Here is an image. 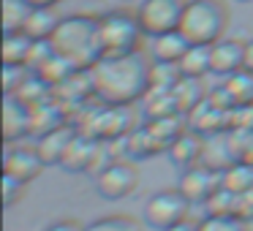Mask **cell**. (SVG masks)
I'll return each mask as SVG.
<instances>
[{
  "instance_id": "6da1fadb",
  "label": "cell",
  "mask_w": 253,
  "mask_h": 231,
  "mask_svg": "<svg viewBox=\"0 0 253 231\" xmlns=\"http://www.w3.org/2000/svg\"><path fill=\"white\" fill-rule=\"evenodd\" d=\"M93 90L104 104L109 106H131L144 98L150 90L153 77V63L147 60L142 49L131 55H115L101 57L93 68Z\"/></svg>"
},
{
  "instance_id": "7a4b0ae2",
  "label": "cell",
  "mask_w": 253,
  "mask_h": 231,
  "mask_svg": "<svg viewBox=\"0 0 253 231\" xmlns=\"http://www.w3.org/2000/svg\"><path fill=\"white\" fill-rule=\"evenodd\" d=\"M49 44L74 68H93L104 57L101 33H98V17H87V14L63 17V22L52 33Z\"/></svg>"
},
{
  "instance_id": "3957f363",
  "label": "cell",
  "mask_w": 253,
  "mask_h": 231,
  "mask_svg": "<svg viewBox=\"0 0 253 231\" xmlns=\"http://www.w3.org/2000/svg\"><path fill=\"white\" fill-rule=\"evenodd\" d=\"M229 28V8L223 0H188L180 33L191 44H215Z\"/></svg>"
},
{
  "instance_id": "277c9868",
  "label": "cell",
  "mask_w": 253,
  "mask_h": 231,
  "mask_svg": "<svg viewBox=\"0 0 253 231\" xmlns=\"http://www.w3.org/2000/svg\"><path fill=\"white\" fill-rule=\"evenodd\" d=\"M98 33H101V46H104V57L115 55H131L142 44V22L136 14L115 8L98 17Z\"/></svg>"
},
{
  "instance_id": "5b68a950",
  "label": "cell",
  "mask_w": 253,
  "mask_h": 231,
  "mask_svg": "<svg viewBox=\"0 0 253 231\" xmlns=\"http://www.w3.org/2000/svg\"><path fill=\"white\" fill-rule=\"evenodd\" d=\"M188 0H142L136 8V17L142 22L144 36L155 38L169 30H180L182 14H185Z\"/></svg>"
},
{
  "instance_id": "8992f818",
  "label": "cell",
  "mask_w": 253,
  "mask_h": 231,
  "mask_svg": "<svg viewBox=\"0 0 253 231\" xmlns=\"http://www.w3.org/2000/svg\"><path fill=\"white\" fill-rule=\"evenodd\" d=\"M188 209H191V201L180 193V188H166V191H158L147 198V204H144V220L153 229L166 231L169 226L185 220Z\"/></svg>"
},
{
  "instance_id": "52a82bcc",
  "label": "cell",
  "mask_w": 253,
  "mask_h": 231,
  "mask_svg": "<svg viewBox=\"0 0 253 231\" xmlns=\"http://www.w3.org/2000/svg\"><path fill=\"white\" fill-rule=\"evenodd\" d=\"M139 185V171L128 160H115L106 169L95 174V191L106 201H120V198L131 196Z\"/></svg>"
},
{
  "instance_id": "ba28073f",
  "label": "cell",
  "mask_w": 253,
  "mask_h": 231,
  "mask_svg": "<svg viewBox=\"0 0 253 231\" xmlns=\"http://www.w3.org/2000/svg\"><path fill=\"white\" fill-rule=\"evenodd\" d=\"M220 185H223V182H220V171L210 169V166H204V163L188 166V169L182 171L180 182H177L180 193L191 204H204Z\"/></svg>"
},
{
  "instance_id": "9c48e42d",
  "label": "cell",
  "mask_w": 253,
  "mask_h": 231,
  "mask_svg": "<svg viewBox=\"0 0 253 231\" xmlns=\"http://www.w3.org/2000/svg\"><path fill=\"white\" fill-rule=\"evenodd\" d=\"M229 117H231L229 106H223L212 95H207L196 109L188 112V128L202 133V136H212V133L229 131Z\"/></svg>"
},
{
  "instance_id": "30bf717a",
  "label": "cell",
  "mask_w": 253,
  "mask_h": 231,
  "mask_svg": "<svg viewBox=\"0 0 253 231\" xmlns=\"http://www.w3.org/2000/svg\"><path fill=\"white\" fill-rule=\"evenodd\" d=\"M44 169V160H41L39 150L36 147H11L6 144V155H3V174L14 177L19 182H33L36 177Z\"/></svg>"
},
{
  "instance_id": "8fae6325",
  "label": "cell",
  "mask_w": 253,
  "mask_h": 231,
  "mask_svg": "<svg viewBox=\"0 0 253 231\" xmlns=\"http://www.w3.org/2000/svg\"><path fill=\"white\" fill-rule=\"evenodd\" d=\"M33 125V112L17 95H3V139L6 144H14L17 139L28 136Z\"/></svg>"
},
{
  "instance_id": "7c38bea8",
  "label": "cell",
  "mask_w": 253,
  "mask_h": 231,
  "mask_svg": "<svg viewBox=\"0 0 253 231\" xmlns=\"http://www.w3.org/2000/svg\"><path fill=\"white\" fill-rule=\"evenodd\" d=\"M242 57H245V41L237 38H220L210 44V74L215 77H231V74L242 71Z\"/></svg>"
},
{
  "instance_id": "4fadbf2b",
  "label": "cell",
  "mask_w": 253,
  "mask_h": 231,
  "mask_svg": "<svg viewBox=\"0 0 253 231\" xmlns=\"http://www.w3.org/2000/svg\"><path fill=\"white\" fill-rule=\"evenodd\" d=\"M98 147L101 142L93 136H84V133L77 131V136L71 139L66 155H63L60 166L71 174H82V171H93L95 169V160H98Z\"/></svg>"
},
{
  "instance_id": "5bb4252c",
  "label": "cell",
  "mask_w": 253,
  "mask_h": 231,
  "mask_svg": "<svg viewBox=\"0 0 253 231\" xmlns=\"http://www.w3.org/2000/svg\"><path fill=\"white\" fill-rule=\"evenodd\" d=\"M74 136H77V128L74 125H60V128H55V131L39 136L36 150H39L44 166H60V160H63V155H66V150H68V144H71Z\"/></svg>"
},
{
  "instance_id": "9a60e30c",
  "label": "cell",
  "mask_w": 253,
  "mask_h": 231,
  "mask_svg": "<svg viewBox=\"0 0 253 231\" xmlns=\"http://www.w3.org/2000/svg\"><path fill=\"white\" fill-rule=\"evenodd\" d=\"M144 131H147V136L155 142V147L158 150H169L171 144H174V139L180 136V133H185V120H182V112H174V115H164V117H153V120L144 125Z\"/></svg>"
},
{
  "instance_id": "2e32d148",
  "label": "cell",
  "mask_w": 253,
  "mask_h": 231,
  "mask_svg": "<svg viewBox=\"0 0 253 231\" xmlns=\"http://www.w3.org/2000/svg\"><path fill=\"white\" fill-rule=\"evenodd\" d=\"M188 46H191V41L180 30H169V33H161L153 38L150 57H153V63H174L177 66L182 60V55L188 52Z\"/></svg>"
},
{
  "instance_id": "e0dca14e",
  "label": "cell",
  "mask_w": 253,
  "mask_h": 231,
  "mask_svg": "<svg viewBox=\"0 0 253 231\" xmlns=\"http://www.w3.org/2000/svg\"><path fill=\"white\" fill-rule=\"evenodd\" d=\"M202 150H204V136L188 128L185 133H180V136L174 139V144H171L166 153H169V158H171L174 166L188 169V166H193V163L202 160Z\"/></svg>"
},
{
  "instance_id": "ac0fdd59",
  "label": "cell",
  "mask_w": 253,
  "mask_h": 231,
  "mask_svg": "<svg viewBox=\"0 0 253 231\" xmlns=\"http://www.w3.org/2000/svg\"><path fill=\"white\" fill-rule=\"evenodd\" d=\"M30 112H33V125H30L33 136H44V133L66 125V106L55 98L44 101L39 106H30Z\"/></svg>"
},
{
  "instance_id": "d6986e66",
  "label": "cell",
  "mask_w": 253,
  "mask_h": 231,
  "mask_svg": "<svg viewBox=\"0 0 253 231\" xmlns=\"http://www.w3.org/2000/svg\"><path fill=\"white\" fill-rule=\"evenodd\" d=\"M60 22H63V17L57 14V6H39L30 11V17H28L22 30L33 41H49Z\"/></svg>"
},
{
  "instance_id": "ffe728a7",
  "label": "cell",
  "mask_w": 253,
  "mask_h": 231,
  "mask_svg": "<svg viewBox=\"0 0 253 231\" xmlns=\"http://www.w3.org/2000/svg\"><path fill=\"white\" fill-rule=\"evenodd\" d=\"M220 93L226 95V101L231 104V109H234V106L253 104V74L242 68V71L226 77L223 84H220Z\"/></svg>"
},
{
  "instance_id": "44dd1931",
  "label": "cell",
  "mask_w": 253,
  "mask_h": 231,
  "mask_svg": "<svg viewBox=\"0 0 253 231\" xmlns=\"http://www.w3.org/2000/svg\"><path fill=\"white\" fill-rule=\"evenodd\" d=\"M36 41L25 30L19 33H3V63L6 66H28V57L33 52Z\"/></svg>"
},
{
  "instance_id": "7402d4cb",
  "label": "cell",
  "mask_w": 253,
  "mask_h": 231,
  "mask_svg": "<svg viewBox=\"0 0 253 231\" xmlns=\"http://www.w3.org/2000/svg\"><path fill=\"white\" fill-rule=\"evenodd\" d=\"M182 77H193V79H202L204 74H210L212 63H210V44H191L188 52L182 55V60L177 63Z\"/></svg>"
},
{
  "instance_id": "603a6c76",
  "label": "cell",
  "mask_w": 253,
  "mask_h": 231,
  "mask_svg": "<svg viewBox=\"0 0 253 231\" xmlns=\"http://www.w3.org/2000/svg\"><path fill=\"white\" fill-rule=\"evenodd\" d=\"M207 90H204L202 79H193V77H182L180 82L174 84V101H177V109L182 115H188L191 109H196L204 98H207Z\"/></svg>"
},
{
  "instance_id": "cb8c5ba5",
  "label": "cell",
  "mask_w": 253,
  "mask_h": 231,
  "mask_svg": "<svg viewBox=\"0 0 253 231\" xmlns=\"http://www.w3.org/2000/svg\"><path fill=\"white\" fill-rule=\"evenodd\" d=\"M220 182L237 196H248L253 191V163L251 160H237L226 171H220Z\"/></svg>"
},
{
  "instance_id": "d4e9b609",
  "label": "cell",
  "mask_w": 253,
  "mask_h": 231,
  "mask_svg": "<svg viewBox=\"0 0 253 231\" xmlns=\"http://www.w3.org/2000/svg\"><path fill=\"white\" fill-rule=\"evenodd\" d=\"M30 11H33V6L28 0H3V33H19L28 22Z\"/></svg>"
},
{
  "instance_id": "484cf974",
  "label": "cell",
  "mask_w": 253,
  "mask_h": 231,
  "mask_svg": "<svg viewBox=\"0 0 253 231\" xmlns=\"http://www.w3.org/2000/svg\"><path fill=\"white\" fill-rule=\"evenodd\" d=\"M240 204H242V196H237L229 188L220 185L218 191L204 201V207H207V215H240Z\"/></svg>"
},
{
  "instance_id": "4316f807",
  "label": "cell",
  "mask_w": 253,
  "mask_h": 231,
  "mask_svg": "<svg viewBox=\"0 0 253 231\" xmlns=\"http://www.w3.org/2000/svg\"><path fill=\"white\" fill-rule=\"evenodd\" d=\"M84 231H142V223L131 215H104L84 226Z\"/></svg>"
},
{
  "instance_id": "83f0119b",
  "label": "cell",
  "mask_w": 253,
  "mask_h": 231,
  "mask_svg": "<svg viewBox=\"0 0 253 231\" xmlns=\"http://www.w3.org/2000/svg\"><path fill=\"white\" fill-rule=\"evenodd\" d=\"M202 231H248V223L242 215H207L199 220Z\"/></svg>"
},
{
  "instance_id": "f1b7e54d",
  "label": "cell",
  "mask_w": 253,
  "mask_h": 231,
  "mask_svg": "<svg viewBox=\"0 0 253 231\" xmlns=\"http://www.w3.org/2000/svg\"><path fill=\"white\" fill-rule=\"evenodd\" d=\"M28 74H30L28 66H6V63H3V95L17 93Z\"/></svg>"
},
{
  "instance_id": "f546056e",
  "label": "cell",
  "mask_w": 253,
  "mask_h": 231,
  "mask_svg": "<svg viewBox=\"0 0 253 231\" xmlns=\"http://www.w3.org/2000/svg\"><path fill=\"white\" fill-rule=\"evenodd\" d=\"M22 193H25V182H19V180H14V177L3 174V204H6V207H14Z\"/></svg>"
},
{
  "instance_id": "4dcf8cb0",
  "label": "cell",
  "mask_w": 253,
  "mask_h": 231,
  "mask_svg": "<svg viewBox=\"0 0 253 231\" xmlns=\"http://www.w3.org/2000/svg\"><path fill=\"white\" fill-rule=\"evenodd\" d=\"M46 231H84V226L79 223V220H74V218H66V220H57V223H52Z\"/></svg>"
},
{
  "instance_id": "1f68e13d",
  "label": "cell",
  "mask_w": 253,
  "mask_h": 231,
  "mask_svg": "<svg viewBox=\"0 0 253 231\" xmlns=\"http://www.w3.org/2000/svg\"><path fill=\"white\" fill-rule=\"evenodd\" d=\"M166 231H202V229H199V223H196V220L185 218V220H180V223L169 226V229H166Z\"/></svg>"
},
{
  "instance_id": "d6a6232c",
  "label": "cell",
  "mask_w": 253,
  "mask_h": 231,
  "mask_svg": "<svg viewBox=\"0 0 253 231\" xmlns=\"http://www.w3.org/2000/svg\"><path fill=\"white\" fill-rule=\"evenodd\" d=\"M242 68L253 74V38L245 41V57H242Z\"/></svg>"
},
{
  "instance_id": "836d02e7",
  "label": "cell",
  "mask_w": 253,
  "mask_h": 231,
  "mask_svg": "<svg viewBox=\"0 0 253 231\" xmlns=\"http://www.w3.org/2000/svg\"><path fill=\"white\" fill-rule=\"evenodd\" d=\"M28 3H30L33 8H39V6H57L60 0H28Z\"/></svg>"
},
{
  "instance_id": "e575fe53",
  "label": "cell",
  "mask_w": 253,
  "mask_h": 231,
  "mask_svg": "<svg viewBox=\"0 0 253 231\" xmlns=\"http://www.w3.org/2000/svg\"><path fill=\"white\" fill-rule=\"evenodd\" d=\"M240 3H251V0H240Z\"/></svg>"
},
{
  "instance_id": "d590c367",
  "label": "cell",
  "mask_w": 253,
  "mask_h": 231,
  "mask_svg": "<svg viewBox=\"0 0 253 231\" xmlns=\"http://www.w3.org/2000/svg\"><path fill=\"white\" fill-rule=\"evenodd\" d=\"M251 193H253V191H251Z\"/></svg>"
}]
</instances>
